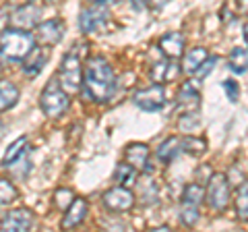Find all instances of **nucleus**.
<instances>
[{
	"label": "nucleus",
	"mask_w": 248,
	"mask_h": 232,
	"mask_svg": "<svg viewBox=\"0 0 248 232\" xmlns=\"http://www.w3.org/2000/svg\"><path fill=\"white\" fill-rule=\"evenodd\" d=\"M83 87L85 96L99 104L108 102L114 96L116 75L104 56H93L87 60V65L83 68Z\"/></svg>",
	"instance_id": "1"
},
{
	"label": "nucleus",
	"mask_w": 248,
	"mask_h": 232,
	"mask_svg": "<svg viewBox=\"0 0 248 232\" xmlns=\"http://www.w3.org/2000/svg\"><path fill=\"white\" fill-rule=\"evenodd\" d=\"M35 48V37L27 29L6 27L0 35V60H23Z\"/></svg>",
	"instance_id": "2"
},
{
	"label": "nucleus",
	"mask_w": 248,
	"mask_h": 232,
	"mask_svg": "<svg viewBox=\"0 0 248 232\" xmlns=\"http://www.w3.org/2000/svg\"><path fill=\"white\" fill-rule=\"evenodd\" d=\"M40 106L50 118H56V116H62L68 110L71 98H68L66 91L60 87V83L56 79H52V81H48V85H46L44 91H42Z\"/></svg>",
	"instance_id": "3"
},
{
	"label": "nucleus",
	"mask_w": 248,
	"mask_h": 232,
	"mask_svg": "<svg viewBox=\"0 0 248 232\" xmlns=\"http://www.w3.org/2000/svg\"><path fill=\"white\" fill-rule=\"evenodd\" d=\"M58 83L68 96L77 94L83 87V66L77 54L71 52L62 58V65L58 71Z\"/></svg>",
	"instance_id": "4"
},
{
	"label": "nucleus",
	"mask_w": 248,
	"mask_h": 232,
	"mask_svg": "<svg viewBox=\"0 0 248 232\" xmlns=\"http://www.w3.org/2000/svg\"><path fill=\"white\" fill-rule=\"evenodd\" d=\"M207 201L215 212H223L230 205V182L226 174H213L209 179L207 187Z\"/></svg>",
	"instance_id": "5"
},
{
	"label": "nucleus",
	"mask_w": 248,
	"mask_h": 232,
	"mask_svg": "<svg viewBox=\"0 0 248 232\" xmlns=\"http://www.w3.org/2000/svg\"><path fill=\"white\" fill-rule=\"evenodd\" d=\"M135 104L141 108L145 112H155V110H161L166 104V91L159 83L151 85L147 89H141L135 94Z\"/></svg>",
	"instance_id": "6"
},
{
	"label": "nucleus",
	"mask_w": 248,
	"mask_h": 232,
	"mask_svg": "<svg viewBox=\"0 0 248 232\" xmlns=\"http://www.w3.org/2000/svg\"><path fill=\"white\" fill-rule=\"evenodd\" d=\"M104 205L110 212H128L135 205V195L128 187H114L104 193Z\"/></svg>",
	"instance_id": "7"
},
{
	"label": "nucleus",
	"mask_w": 248,
	"mask_h": 232,
	"mask_svg": "<svg viewBox=\"0 0 248 232\" xmlns=\"http://www.w3.org/2000/svg\"><path fill=\"white\" fill-rule=\"evenodd\" d=\"M108 15H110V11H108L104 4H99V2H95L93 6H89V9H83L81 17H79L81 32H85V33L97 32L99 27H104V25H106Z\"/></svg>",
	"instance_id": "8"
},
{
	"label": "nucleus",
	"mask_w": 248,
	"mask_h": 232,
	"mask_svg": "<svg viewBox=\"0 0 248 232\" xmlns=\"http://www.w3.org/2000/svg\"><path fill=\"white\" fill-rule=\"evenodd\" d=\"M42 19V11L37 9L35 4H25V6H19L17 11L11 15V27H17V29H35L40 25Z\"/></svg>",
	"instance_id": "9"
},
{
	"label": "nucleus",
	"mask_w": 248,
	"mask_h": 232,
	"mask_svg": "<svg viewBox=\"0 0 248 232\" xmlns=\"http://www.w3.org/2000/svg\"><path fill=\"white\" fill-rule=\"evenodd\" d=\"M35 37H37V42L44 46H56L62 37H64V23L58 19L44 21L35 27Z\"/></svg>",
	"instance_id": "10"
},
{
	"label": "nucleus",
	"mask_w": 248,
	"mask_h": 232,
	"mask_svg": "<svg viewBox=\"0 0 248 232\" xmlns=\"http://www.w3.org/2000/svg\"><path fill=\"white\" fill-rule=\"evenodd\" d=\"M33 226V214L29 210H13L0 222V228L6 232H25Z\"/></svg>",
	"instance_id": "11"
},
{
	"label": "nucleus",
	"mask_w": 248,
	"mask_h": 232,
	"mask_svg": "<svg viewBox=\"0 0 248 232\" xmlns=\"http://www.w3.org/2000/svg\"><path fill=\"white\" fill-rule=\"evenodd\" d=\"M184 35L172 32V33H166L164 37L159 40V50L164 52V56L168 60H176V58H182L184 54Z\"/></svg>",
	"instance_id": "12"
},
{
	"label": "nucleus",
	"mask_w": 248,
	"mask_h": 232,
	"mask_svg": "<svg viewBox=\"0 0 248 232\" xmlns=\"http://www.w3.org/2000/svg\"><path fill=\"white\" fill-rule=\"evenodd\" d=\"M199 106H201V96H199L197 87L195 85H190V83H184L180 87V91H178L176 108L182 114H186V112H195Z\"/></svg>",
	"instance_id": "13"
},
{
	"label": "nucleus",
	"mask_w": 248,
	"mask_h": 232,
	"mask_svg": "<svg viewBox=\"0 0 248 232\" xmlns=\"http://www.w3.org/2000/svg\"><path fill=\"white\" fill-rule=\"evenodd\" d=\"M85 218H87V201L81 199V197H75L73 203L66 207L64 220H62V228L64 230L77 228Z\"/></svg>",
	"instance_id": "14"
},
{
	"label": "nucleus",
	"mask_w": 248,
	"mask_h": 232,
	"mask_svg": "<svg viewBox=\"0 0 248 232\" xmlns=\"http://www.w3.org/2000/svg\"><path fill=\"white\" fill-rule=\"evenodd\" d=\"M124 162H128L137 170H147L149 168V148L145 143H130L124 149Z\"/></svg>",
	"instance_id": "15"
},
{
	"label": "nucleus",
	"mask_w": 248,
	"mask_h": 232,
	"mask_svg": "<svg viewBox=\"0 0 248 232\" xmlns=\"http://www.w3.org/2000/svg\"><path fill=\"white\" fill-rule=\"evenodd\" d=\"M48 50L46 48H33L25 58H23V73L27 77H35L44 68V65L48 63Z\"/></svg>",
	"instance_id": "16"
},
{
	"label": "nucleus",
	"mask_w": 248,
	"mask_h": 232,
	"mask_svg": "<svg viewBox=\"0 0 248 232\" xmlns=\"http://www.w3.org/2000/svg\"><path fill=\"white\" fill-rule=\"evenodd\" d=\"M207 58H209L207 48H201V46H197V48H190L188 52L182 54V66L180 68L186 75H195Z\"/></svg>",
	"instance_id": "17"
},
{
	"label": "nucleus",
	"mask_w": 248,
	"mask_h": 232,
	"mask_svg": "<svg viewBox=\"0 0 248 232\" xmlns=\"http://www.w3.org/2000/svg\"><path fill=\"white\" fill-rule=\"evenodd\" d=\"M19 87L9 79H0V112H6L19 102Z\"/></svg>",
	"instance_id": "18"
},
{
	"label": "nucleus",
	"mask_w": 248,
	"mask_h": 232,
	"mask_svg": "<svg viewBox=\"0 0 248 232\" xmlns=\"http://www.w3.org/2000/svg\"><path fill=\"white\" fill-rule=\"evenodd\" d=\"M228 66L230 71L242 75L248 71V48H234L228 56Z\"/></svg>",
	"instance_id": "19"
},
{
	"label": "nucleus",
	"mask_w": 248,
	"mask_h": 232,
	"mask_svg": "<svg viewBox=\"0 0 248 232\" xmlns=\"http://www.w3.org/2000/svg\"><path fill=\"white\" fill-rule=\"evenodd\" d=\"M137 172L139 170L135 166H130L128 162H122V164L116 166V172H114V181L122 184V187H133L137 182Z\"/></svg>",
	"instance_id": "20"
},
{
	"label": "nucleus",
	"mask_w": 248,
	"mask_h": 232,
	"mask_svg": "<svg viewBox=\"0 0 248 232\" xmlns=\"http://www.w3.org/2000/svg\"><path fill=\"white\" fill-rule=\"evenodd\" d=\"M205 187L199 182H190L188 187L184 189L182 193V203L184 205H195V207H201V203L205 201Z\"/></svg>",
	"instance_id": "21"
},
{
	"label": "nucleus",
	"mask_w": 248,
	"mask_h": 232,
	"mask_svg": "<svg viewBox=\"0 0 248 232\" xmlns=\"http://www.w3.org/2000/svg\"><path fill=\"white\" fill-rule=\"evenodd\" d=\"M180 149H182L180 148V139L170 137L157 148V158H159V162H164V164H170V162H174V158L178 156V151Z\"/></svg>",
	"instance_id": "22"
},
{
	"label": "nucleus",
	"mask_w": 248,
	"mask_h": 232,
	"mask_svg": "<svg viewBox=\"0 0 248 232\" xmlns=\"http://www.w3.org/2000/svg\"><path fill=\"white\" fill-rule=\"evenodd\" d=\"M178 65H174V63H155L153 65V68H151V79L155 81V83H161V81H170L172 77H176L178 75Z\"/></svg>",
	"instance_id": "23"
},
{
	"label": "nucleus",
	"mask_w": 248,
	"mask_h": 232,
	"mask_svg": "<svg viewBox=\"0 0 248 232\" xmlns=\"http://www.w3.org/2000/svg\"><path fill=\"white\" fill-rule=\"evenodd\" d=\"M236 214L242 222H248V181L238 187L236 193Z\"/></svg>",
	"instance_id": "24"
},
{
	"label": "nucleus",
	"mask_w": 248,
	"mask_h": 232,
	"mask_svg": "<svg viewBox=\"0 0 248 232\" xmlns=\"http://www.w3.org/2000/svg\"><path fill=\"white\" fill-rule=\"evenodd\" d=\"M180 148L182 151L186 153H190V156H201V153H205L207 151V141L203 137H184L182 141H180Z\"/></svg>",
	"instance_id": "25"
},
{
	"label": "nucleus",
	"mask_w": 248,
	"mask_h": 232,
	"mask_svg": "<svg viewBox=\"0 0 248 232\" xmlns=\"http://www.w3.org/2000/svg\"><path fill=\"white\" fill-rule=\"evenodd\" d=\"M25 148H27V137H19L17 141H13V143H11V148L6 149V153H4L2 166H4V168H9L19 156H23V153H25Z\"/></svg>",
	"instance_id": "26"
},
{
	"label": "nucleus",
	"mask_w": 248,
	"mask_h": 232,
	"mask_svg": "<svg viewBox=\"0 0 248 232\" xmlns=\"http://www.w3.org/2000/svg\"><path fill=\"white\" fill-rule=\"evenodd\" d=\"M19 197V191H17V187L11 182V181H6V179H2L0 176V205H9V203H13L15 199Z\"/></svg>",
	"instance_id": "27"
},
{
	"label": "nucleus",
	"mask_w": 248,
	"mask_h": 232,
	"mask_svg": "<svg viewBox=\"0 0 248 232\" xmlns=\"http://www.w3.org/2000/svg\"><path fill=\"white\" fill-rule=\"evenodd\" d=\"M180 220L184 226H195V224L199 222V207L195 205H184L182 203V210H180Z\"/></svg>",
	"instance_id": "28"
},
{
	"label": "nucleus",
	"mask_w": 248,
	"mask_h": 232,
	"mask_svg": "<svg viewBox=\"0 0 248 232\" xmlns=\"http://www.w3.org/2000/svg\"><path fill=\"white\" fill-rule=\"evenodd\" d=\"M54 201H56V207L62 212H66V207L75 201V193L71 189H58L56 195H54Z\"/></svg>",
	"instance_id": "29"
},
{
	"label": "nucleus",
	"mask_w": 248,
	"mask_h": 232,
	"mask_svg": "<svg viewBox=\"0 0 248 232\" xmlns=\"http://www.w3.org/2000/svg\"><path fill=\"white\" fill-rule=\"evenodd\" d=\"M221 87H223V91L228 94L230 102H236L238 96H240V85H238L234 79H226V81L221 83Z\"/></svg>",
	"instance_id": "30"
},
{
	"label": "nucleus",
	"mask_w": 248,
	"mask_h": 232,
	"mask_svg": "<svg viewBox=\"0 0 248 232\" xmlns=\"http://www.w3.org/2000/svg\"><path fill=\"white\" fill-rule=\"evenodd\" d=\"M215 63H217V58H211V56H209V58L205 60V63L201 65L199 71L195 73V77H199V79H205V77L213 71V65H215Z\"/></svg>",
	"instance_id": "31"
},
{
	"label": "nucleus",
	"mask_w": 248,
	"mask_h": 232,
	"mask_svg": "<svg viewBox=\"0 0 248 232\" xmlns=\"http://www.w3.org/2000/svg\"><path fill=\"white\" fill-rule=\"evenodd\" d=\"M141 195L143 197H157V187H155L153 181L141 182Z\"/></svg>",
	"instance_id": "32"
},
{
	"label": "nucleus",
	"mask_w": 248,
	"mask_h": 232,
	"mask_svg": "<svg viewBox=\"0 0 248 232\" xmlns=\"http://www.w3.org/2000/svg\"><path fill=\"white\" fill-rule=\"evenodd\" d=\"M170 2V0H147V6L153 11H157V9H164V6Z\"/></svg>",
	"instance_id": "33"
},
{
	"label": "nucleus",
	"mask_w": 248,
	"mask_h": 232,
	"mask_svg": "<svg viewBox=\"0 0 248 232\" xmlns=\"http://www.w3.org/2000/svg\"><path fill=\"white\" fill-rule=\"evenodd\" d=\"M130 4H133L137 11H141V9H145V6H147V0H130Z\"/></svg>",
	"instance_id": "34"
},
{
	"label": "nucleus",
	"mask_w": 248,
	"mask_h": 232,
	"mask_svg": "<svg viewBox=\"0 0 248 232\" xmlns=\"http://www.w3.org/2000/svg\"><path fill=\"white\" fill-rule=\"evenodd\" d=\"M236 2H238V9L244 15H248V0H236Z\"/></svg>",
	"instance_id": "35"
},
{
	"label": "nucleus",
	"mask_w": 248,
	"mask_h": 232,
	"mask_svg": "<svg viewBox=\"0 0 248 232\" xmlns=\"http://www.w3.org/2000/svg\"><path fill=\"white\" fill-rule=\"evenodd\" d=\"M244 40H246V44H248V23L244 25Z\"/></svg>",
	"instance_id": "36"
},
{
	"label": "nucleus",
	"mask_w": 248,
	"mask_h": 232,
	"mask_svg": "<svg viewBox=\"0 0 248 232\" xmlns=\"http://www.w3.org/2000/svg\"><path fill=\"white\" fill-rule=\"evenodd\" d=\"M155 230H159V232H166V230H170V226H159V228H155Z\"/></svg>",
	"instance_id": "37"
},
{
	"label": "nucleus",
	"mask_w": 248,
	"mask_h": 232,
	"mask_svg": "<svg viewBox=\"0 0 248 232\" xmlns=\"http://www.w3.org/2000/svg\"><path fill=\"white\" fill-rule=\"evenodd\" d=\"M4 135V125H2V120H0V137Z\"/></svg>",
	"instance_id": "38"
},
{
	"label": "nucleus",
	"mask_w": 248,
	"mask_h": 232,
	"mask_svg": "<svg viewBox=\"0 0 248 232\" xmlns=\"http://www.w3.org/2000/svg\"><path fill=\"white\" fill-rule=\"evenodd\" d=\"M91 2H102V0H91Z\"/></svg>",
	"instance_id": "39"
}]
</instances>
